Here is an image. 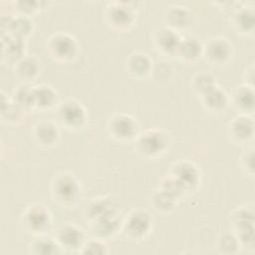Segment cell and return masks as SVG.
I'll return each mask as SVG.
<instances>
[{
	"mask_svg": "<svg viewBox=\"0 0 255 255\" xmlns=\"http://www.w3.org/2000/svg\"><path fill=\"white\" fill-rule=\"evenodd\" d=\"M236 23L238 26H240V28L247 30L253 25V14L246 10L239 12L236 16Z\"/></svg>",
	"mask_w": 255,
	"mask_h": 255,
	"instance_id": "28",
	"label": "cell"
},
{
	"mask_svg": "<svg viewBox=\"0 0 255 255\" xmlns=\"http://www.w3.org/2000/svg\"><path fill=\"white\" fill-rule=\"evenodd\" d=\"M173 199H175L173 196L165 192L164 190H161L154 196V201H155V206L158 209H169L173 206Z\"/></svg>",
	"mask_w": 255,
	"mask_h": 255,
	"instance_id": "27",
	"label": "cell"
},
{
	"mask_svg": "<svg viewBox=\"0 0 255 255\" xmlns=\"http://www.w3.org/2000/svg\"><path fill=\"white\" fill-rule=\"evenodd\" d=\"M139 150L147 155H154L161 152L166 146V138L160 131L149 130L138 139Z\"/></svg>",
	"mask_w": 255,
	"mask_h": 255,
	"instance_id": "1",
	"label": "cell"
},
{
	"mask_svg": "<svg viewBox=\"0 0 255 255\" xmlns=\"http://www.w3.org/2000/svg\"><path fill=\"white\" fill-rule=\"evenodd\" d=\"M55 193L57 197L65 202L74 200L78 193L77 181L69 175H63L56 181Z\"/></svg>",
	"mask_w": 255,
	"mask_h": 255,
	"instance_id": "6",
	"label": "cell"
},
{
	"mask_svg": "<svg viewBox=\"0 0 255 255\" xmlns=\"http://www.w3.org/2000/svg\"><path fill=\"white\" fill-rule=\"evenodd\" d=\"M236 104L242 109L253 107V93L247 89L239 90L235 95Z\"/></svg>",
	"mask_w": 255,
	"mask_h": 255,
	"instance_id": "26",
	"label": "cell"
},
{
	"mask_svg": "<svg viewBox=\"0 0 255 255\" xmlns=\"http://www.w3.org/2000/svg\"><path fill=\"white\" fill-rule=\"evenodd\" d=\"M23 43L19 37L13 36V38H9L7 43H3V53L7 51V56L17 59L22 53Z\"/></svg>",
	"mask_w": 255,
	"mask_h": 255,
	"instance_id": "24",
	"label": "cell"
},
{
	"mask_svg": "<svg viewBox=\"0 0 255 255\" xmlns=\"http://www.w3.org/2000/svg\"><path fill=\"white\" fill-rule=\"evenodd\" d=\"M201 51H202L201 44L196 38L189 36V37L180 39L177 52L184 59H187V60L196 59L200 55Z\"/></svg>",
	"mask_w": 255,
	"mask_h": 255,
	"instance_id": "13",
	"label": "cell"
},
{
	"mask_svg": "<svg viewBox=\"0 0 255 255\" xmlns=\"http://www.w3.org/2000/svg\"><path fill=\"white\" fill-rule=\"evenodd\" d=\"M193 80H194L193 86L195 90H197L201 94L206 93L207 91H209L210 89L216 86L214 79L209 74H206V73L197 74Z\"/></svg>",
	"mask_w": 255,
	"mask_h": 255,
	"instance_id": "21",
	"label": "cell"
},
{
	"mask_svg": "<svg viewBox=\"0 0 255 255\" xmlns=\"http://www.w3.org/2000/svg\"><path fill=\"white\" fill-rule=\"evenodd\" d=\"M11 31L13 36L19 37L28 33L30 30V22L25 18V17H20L17 19L11 20L9 23Z\"/></svg>",
	"mask_w": 255,
	"mask_h": 255,
	"instance_id": "25",
	"label": "cell"
},
{
	"mask_svg": "<svg viewBox=\"0 0 255 255\" xmlns=\"http://www.w3.org/2000/svg\"><path fill=\"white\" fill-rule=\"evenodd\" d=\"M170 8L171 9H169L167 13V19L170 25L173 27H184L188 25L190 14L188 10L185 9L186 7L173 6Z\"/></svg>",
	"mask_w": 255,
	"mask_h": 255,
	"instance_id": "15",
	"label": "cell"
},
{
	"mask_svg": "<svg viewBox=\"0 0 255 255\" xmlns=\"http://www.w3.org/2000/svg\"><path fill=\"white\" fill-rule=\"evenodd\" d=\"M202 97L204 105L211 110H220L224 108L227 103L226 94L216 86L202 94Z\"/></svg>",
	"mask_w": 255,
	"mask_h": 255,
	"instance_id": "14",
	"label": "cell"
},
{
	"mask_svg": "<svg viewBox=\"0 0 255 255\" xmlns=\"http://www.w3.org/2000/svg\"><path fill=\"white\" fill-rule=\"evenodd\" d=\"M206 55L213 62H224L230 55V46L225 39H212L206 46Z\"/></svg>",
	"mask_w": 255,
	"mask_h": 255,
	"instance_id": "8",
	"label": "cell"
},
{
	"mask_svg": "<svg viewBox=\"0 0 255 255\" xmlns=\"http://www.w3.org/2000/svg\"><path fill=\"white\" fill-rule=\"evenodd\" d=\"M151 219L144 211H134L127 218L126 232L132 237L143 236L150 227Z\"/></svg>",
	"mask_w": 255,
	"mask_h": 255,
	"instance_id": "2",
	"label": "cell"
},
{
	"mask_svg": "<svg viewBox=\"0 0 255 255\" xmlns=\"http://www.w3.org/2000/svg\"><path fill=\"white\" fill-rule=\"evenodd\" d=\"M111 132L119 138L131 137L136 129V125L129 116L118 115L111 120Z\"/></svg>",
	"mask_w": 255,
	"mask_h": 255,
	"instance_id": "3",
	"label": "cell"
},
{
	"mask_svg": "<svg viewBox=\"0 0 255 255\" xmlns=\"http://www.w3.org/2000/svg\"><path fill=\"white\" fill-rule=\"evenodd\" d=\"M31 247H33L35 253H56L58 252V245L52 241L50 238H38L32 242Z\"/></svg>",
	"mask_w": 255,
	"mask_h": 255,
	"instance_id": "22",
	"label": "cell"
},
{
	"mask_svg": "<svg viewBox=\"0 0 255 255\" xmlns=\"http://www.w3.org/2000/svg\"><path fill=\"white\" fill-rule=\"evenodd\" d=\"M17 64L16 72L23 78H33L38 72V65L32 58H24Z\"/></svg>",
	"mask_w": 255,
	"mask_h": 255,
	"instance_id": "19",
	"label": "cell"
},
{
	"mask_svg": "<svg viewBox=\"0 0 255 255\" xmlns=\"http://www.w3.org/2000/svg\"><path fill=\"white\" fill-rule=\"evenodd\" d=\"M128 66L129 70L135 75H143L149 70L150 62L146 55L135 54L130 57L128 61Z\"/></svg>",
	"mask_w": 255,
	"mask_h": 255,
	"instance_id": "17",
	"label": "cell"
},
{
	"mask_svg": "<svg viewBox=\"0 0 255 255\" xmlns=\"http://www.w3.org/2000/svg\"><path fill=\"white\" fill-rule=\"evenodd\" d=\"M108 18L113 25L127 26L132 21V13L128 7L123 4L113 5L108 11Z\"/></svg>",
	"mask_w": 255,
	"mask_h": 255,
	"instance_id": "12",
	"label": "cell"
},
{
	"mask_svg": "<svg viewBox=\"0 0 255 255\" xmlns=\"http://www.w3.org/2000/svg\"><path fill=\"white\" fill-rule=\"evenodd\" d=\"M252 123L247 118H238L232 125V130L235 136L239 138H247L252 132Z\"/></svg>",
	"mask_w": 255,
	"mask_h": 255,
	"instance_id": "20",
	"label": "cell"
},
{
	"mask_svg": "<svg viewBox=\"0 0 255 255\" xmlns=\"http://www.w3.org/2000/svg\"><path fill=\"white\" fill-rule=\"evenodd\" d=\"M104 245H102L100 242H89V243H87L85 246H84V248H85V250H84V252L85 253H96V254H98V253H104L105 252V249H104Z\"/></svg>",
	"mask_w": 255,
	"mask_h": 255,
	"instance_id": "29",
	"label": "cell"
},
{
	"mask_svg": "<svg viewBox=\"0 0 255 255\" xmlns=\"http://www.w3.org/2000/svg\"><path fill=\"white\" fill-rule=\"evenodd\" d=\"M185 188L194 186L198 181V171L194 165L188 162H180L174 167L172 174Z\"/></svg>",
	"mask_w": 255,
	"mask_h": 255,
	"instance_id": "9",
	"label": "cell"
},
{
	"mask_svg": "<svg viewBox=\"0 0 255 255\" xmlns=\"http://www.w3.org/2000/svg\"><path fill=\"white\" fill-rule=\"evenodd\" d=\"M50 49L56 57L67 59L74 55L76 43L72 37L66 34H58L51 39Z\"/></svg>",
	"mask_w": 255,
	"mask_h": 255,
	"instance_id": "5",
	"label": "cell"
},
{
	"mask_svg": "<svg viewBox=\"0 0 255 255\" xmlns=\"http://www.w3.org/2000/svg\"><path fill=\"white\" fill-rule=\"evenodd\" d=\"M55 99V94L50 87L39 86L34 89V104L42 107L51 106Z\"/></svg>",
	"mask_w": 255,
	"mask_h": 255,
	"instance_id": "18",
	"label": "cell"
},
{
	"mask_svg": "<svg viewBox=\"0 0 255 255\" xmlns=\"http://www.w3.org/2000/svg\"><path fill=\"white\" fill-rule=\"evenodd\" d=\"M58 239L62 246H65L69 249H74L81 246V243L83 241V233L77 227L68 225L60 229Z\"/></svg>",
	"mask_w": 255,
	"mask_h": 255,
	"instance_id": "11",
	"label": "cell"
},
{
	"mask_svg": "<svg viewBox=\"0 0 255 255\" xmlns=\"http://www.w3.org/2000/svg\"><path fill=\"white\" fill-rule=\"evenodd\" d=\"M58 135L56 127L49 122H42L36 128V136L42 143L53 142Z\"/></svg>",
	"mask_w": 255,
	"mask_h": 255,
	"instance_id": "16",
	"label": "cell"
},
{
	"mask_svg": "<svg viewBox=\"0 0 255 255\" xmlns=\"http://www.w3.org/2000/svg\"><path fill=\"white\" fill-rule=\"evenodd\" d=\"M60 117L63 123L69 127H79L85 120V113L81 105L74 101L66 102L60 109Z\"/></svg>",
	"mask_w": 255,
	"mask_h": 255,
	"instance_id": "4",
	"label": "cell"
},
{
	"mask_svg": "<svg viewBox=\"0 0 255 255\" xmlns=\"http://www.w3.org/2000/svg\"><path fill=\"white\" fill-rule=\"evenodd\" d=\"M15 102L18 106L26 107L34 105V89H29V87L23 85L16 91Z\"/></svg>",
	"mask_w": 255,
	"mask_h": 255,
	"instance_id": "23",
	"label": "cell"
},
{
	"mask_svg": "<svg viewBox=\"0 0 255 255\" xmlns=\"http://www.w3.org/2000/svg\"><path fill=\"white\" fill-rule=\"evenodd\" d=\"M157 46L165 53L177 52L180 38L179 36L169 28H161L156 34Z\"/></svg>",
	"mask_w": 255,
	"mask_h": 255,
	"instance_id": "10",
	"label": "cell"
},
{
	"mask_svg": "<svg viewBox=\"0 0 255 255\" xmlns=\"http://www.w3.org/2000/svg\"><path fill=\"white\" fill-rule=\"evenodd\" d=\"M25 223L34 231H42L49 224V214L43 206H32L25 214Z\"/></svg>",
	"mask_w": 255,
	"mask_h": 255,
	"instance_id": "7",
	"label": "cell"
}]
</instances>
